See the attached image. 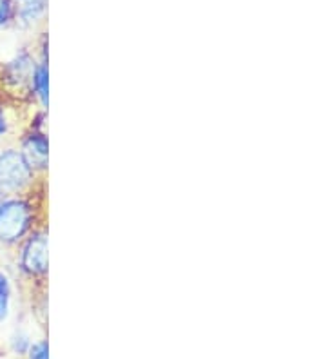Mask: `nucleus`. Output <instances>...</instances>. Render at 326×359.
Wrapping results in <instances>:
<instances>
[{
  "label": "nucleus",
  "mask_w": 326,
  "mask_h": 359,
  "mask_svg": "<svg viewBox=\"0 0 326 359\" xmlns=\"http://www.w3.org/2000/svg\"><path fill=\"white\" fill-rule=\"evenodd\" d=\"M11 302H13L11 278L6 272L0 271V321L8 320L9 312H11Z\"/></svg>",
  "instance_id": "6e6552de"
},
{
  "label": "nucleus",
  "mask_w": 326,
  "mask_h": 359,
  "mask_svg": "<svg viewBox=\"0 0 326 359\" xmlns=\"http://www.w3.org/2000/svg\"><path fill=\"white\" fill-rule=\"evenodd\" d=\"M18 151L36 176H43L49 169V136L46 129L29 128L20 138Z\"/></svg>",
  "instance_id": "20e7f679"
},
{
  "label": "nucleus",
  "mask_w": 326,
  "mask_h": 359,
  "mask_svg": "<svg viewBox=\"0 0 326 359\" xmlns=\"http://www.w3.org/2000/svg\"><path fill=\"white\" fill-rule=\"evenodd\" d=\"M36 64H39V60L35 57H31L27 53H22L6 66L4 82L11 89L22 93L24 97L31 98V79H33Z\"/></svg>",
  "instance_id": "39448f33"
},
{
  "label": "nucleus",
  "mask_w": 326,
  "mask_h": 359,
  "mask_svg": "<svg viewBox=\"0 0 326 359\" xmlns=\"http://www.w3.org/2000/svg\"><path fill=\"white\" fill-rule=\"evenodd\" d=\"M4 198H6V194H2V193H0V202H2V200H4Z\"/></svg>",
  "instance_id": "ddd939ff"
},
{
  "label": "nucleus",
  "mask_w": 326,
  "mask_h": 359,
  "mask_svg": "<svg viewBox=\"0 0 326 359\" xmlns=\"http://www.w3.org/2000/svg\"><path fill=\"white\" fill-rule=\"evenodd\" d=\"M40 176L31 171L18 147H6L0 151V193L6 196L29 194L35 191V182Z\"/></svg>",
  "instance_id": "7ed1b4c3"
},
{
  "label": "nucleus",
  "mask_w": 326,
  "mask_h": 359,
  "mask_svg": "<svg viewBox=\"0 0 326 359\" xmlns=\"http://www.w3.org/2000/svg\"><path fill=\"white\" fill-rule=\"evenodd\" d=\"M17 194L6 196L0 202V243L20 245L22 240L35 227H39V205L35 196Z\"/></svg>",
  "instance_id": "f257e3e1"
},
{
  "label": "nucleus",
  "mask_w": 326,
  "mask_h": 359,
  "mask_svg": "<svg viewBox=\"0 0 326 359\" xmlns=\"http://www.w3.org/2000/svg\"><path fill=\"white\" fill-rule=\"evenodd\" d=\"M48 0H20L18 4V17L24 24H33L39 20L46 11Z\"/></svg>",
  "instance_id": "0eeeda50"
},
{
  "label": "nucleus",
  "mask_w": 326,
  "mask_h": 359,
  "mask_svg": "<svg viewBox=\"0 0 326 359\" xmlns=\"http://www.w3.org/2000/svg\"><path fill=\"white\" fill-rule=\"evenodd\" d=\"M13 15V2L11 0H0V27L9 22Z\"/></svg>",
  "instance_id": "9b49d317"
},
{
  "label": "nucleus",
  "mask_w": 326,
  "mask_h": 359,
  "mask_svg": "<svg viewBox=\"0 0 326 359\" xmlns=\"http://www.w3.org/2000/svg\"><path fill=\"white\" fill-rule=\"evenodd\" d=\"M13 129V118L9 113V107L0 102V138H4Z\"/></svg>",
  "instance_id": "1a4fd4ad"
},
{
  "label": "nucleus",
  "mask_w": 326,
  "mask_h": 359,
  "mask_svg": "<svg viewBox=\"0 0 326 359\" xmlns=\"http://www.w3.org/2000/svg\"><path fill=\"white\" fill-rule=\"evenodd\" d=\"M27 359H49V345L46 339H40L36 343H31L27 351Z\"/></svg>",
  "instance_id": "9d476101"
},
{
  "label": "nucleus",
  "mask_w": 326,
  "mask_h": 359,
  "mask_svg": "<svg viewBox=\"0 0 326 359\" xmlns=\"http://www.w3.org/2000/svg\"><path fill=\"white\" fill-rule=\"evenodd\" d=\"M29 346H31V341H29V337L27 336H15L13 337V351L17 352V354L24 355L27 354V351H29Z\"/></svg>",
  "instance_id": "f8f14e48"
},
{
  "label": "nucleus",
  "mask_w": 326,
  "mask_h": 359,
  "mask_svg": "<svg viewBox=\"0 0 326 359\" xmlns=\"http://www.w3.org/2000/svg\"><path fill=\"white\" fill-rule=\"evenodd\" d=\"M31 98L35 100L40 111L49 109V64L39 58L33 79H31Z\"/></svg>",
  "instance_id": "423d86ee"
},
{
  "label": "nucleus",
  "mask_w": 326,
  "mask_h": 359,
  "mask_svg": "<svg viewBox=\"0 0 326 359\" xmlns=\"http://www.w3.org/2000/svg\"><path fill=\"white\" fill-rule=\"evenodd\" d=\"M18 249V269L29 281H46L49 272V229L40 224L22 240Z\"/></svg>",
  "instance_id": "f03ea898"
}]
</instances>
